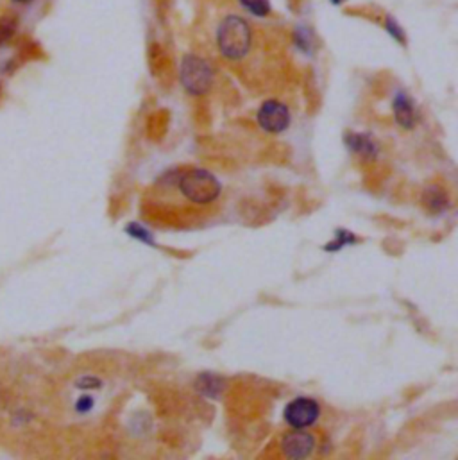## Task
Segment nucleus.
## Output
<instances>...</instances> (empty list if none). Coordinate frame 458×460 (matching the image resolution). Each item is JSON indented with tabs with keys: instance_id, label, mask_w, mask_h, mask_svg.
<instances>
[{
	"instance_id": "nucleus-14",
	"label": "nucleus",
	"mask_w": 458,
	"mask_h": 460,
	"mask_svg": "<svg viewBox=\"0 0 458 460\" xmlns=\"http://www.w3.org/2000/svg\"><path fill=\"white\" fill-rule=\"evenodd\" d=\"M355 242H356V237L353 233H349L348 230H336L335 240H331L328 245H324V251H329V252L340 251L344 245H351L355 244Z\"/></svg>"
},
{
	"instance_id": "nucleus-11",
	"label": "nucleus",
	"mask_w": 458,
	"mask_h": 460,
	"mask_svg": "<svg viewBox=\"0 0 458 460\" xmlns=\"http://www.w3.org/2000/svg\"><path fill=\"white\" fill-rule=\"evenodd\" d=\"M294 43L301 53L311 54L314 53V33L307 26H297L294 29Z\"/></svg>"
},
{
	"instance_id": "nucleus-6",
	"label": "nucleus",
	"mask_w": 458,
	"mask_h": 460,
	"mask_svg": "<svg viewBox=\"0 0 458 460\" xmlns=\"http://www.w3.org/2000/svg\"><path fill=\"white\" fill-rule=\"evenodd\" d=\"M281 448L290 459H307L315 449V437L304 430H294L284 435Z\"/></svg>"
},
{
	"instance_id": "nucleus-17",
	"label": "nucleus",
	"mask_w": 458,
	"mask_h": 460,
	"mask_svg": "<svg viewBox=\"0 0 458 460\" xmlns=\"http://www.w3.org/2000/svg\"><path fill=\"white\" fill-rule=\"evenodd\" d=\"M93 408V397L92 396H82L79 397L78 403H75V410L79 414H88Z\"/></svg>"
},
{
	"instance_id": "nucleus-19",
	"label": "nucleus",
	"mask_w": 458,
	"mask_h": 460,
	"mask_svg": "<svg viewBox=\"0 0 458 460\" xmlns=\"http://www.w3.org/2000/svg\"><path fill=\"white\" fill-rule=\"evenodd\" d=\"M18 2H27V0H18Z\"/></svg>"
},
{
	"instance_id": "nucleus-7",
	"label": "nucleus",
	"mask_w": 458,
	"mask_h": 460,
	"mask_svg": "<svg viewBox=\"0 0 458 460\" xmlns=\"http://www.w3.org/2000/svg\"><path fill=\"white\" fill-rule=\"evenodd\" d=\"M392 112H394V119L398 126H401L403 129H414L415 122H417V113H415L414 100L410 99L408 93H395L394 100H392Z\"/></svg>"
},
{
	"instance_id": "nucleus-2",
	"label": "nucleus",
	"mask_w": 458,
	"mask_h": 460,
	"mask_svg": "<svg viewBox=\"0 0 458 460\" xmlns=\"http://www.w3.org/2000/svg\"><path fill=\"white\" fill-rule=\"evenodd\" d=\"M176 185L185 199L201 206L215 203L222 190L220 181L204 169H188L179 172L176 174Z\"/></svg>"
},
{
	"instance_id": "nucleus-8",
	"label": "nucleus",
	"mask_w": 458,
	"mask_h": 460,
	"mask_svg": "<svg viewBox=\"0 0 458 460\" xmlns=\"http://www.w3.org/2000/svg\"><path fill=\"white\" fill-rule=\"evenodd\" d=\"M346 145H348L355 154L367 158V160H373V158L378 156V144L373 140L371 134L349 133L348 137H346Z\"/></svg>"
},
{
	"instance_id": "nucleus-13",
	"label": "nucleus",
	"mask_w": 458,
	"mask_h": 460,
	"mask_svg": "<svg viewBox=\"0 0 458 460\" xmlns=\"http://www.w3.org/2000/svg\"><path fill=\"white\" fill-rule=\"evenodd\" d=\"M383 27L385 31H387L388 36L392 38V40L398 41L399 45H407V34H405V29L398 23V20L394 18V16H385L383 20Z\"/></svg>"
},
{
	"instance_id": "nucleus-4",
	"label": "nucleus",
	"mask_w": 458,
	"mask_h": 460,
	"mask_svg": "<svg viewBox=\"0 0 458 460\" xmlns=\"http://www.w3.org/2000/svg\"><path fill=\"white\" fill-rule=\"evenodd\" d=\"M284 421L294 430H304V428L315 424L321 416V407L311 397H296L284 407Z\"/></svg>"
},
{
	"instance_id": "nucleus-5",
	"label": "nucleus",
	"mask_w": 458,
	"mask_h": 460,
	"mask_svg": "<svg viewBox=\"0 0 458 460\" xmlns=\"http://www.w3.org/2000/svg\"><path fill=\"white\" fill-rule=\"evenodd\" d=\"M256 120L265 133L277 134L289 129L292 115H290V109L279 100H265L262 108L258 109Z\"/></svg>"
},
{
	"instance_id": "nucleus-12",
	"label": "nucleus",
	"mask_w": 458,
	"mask_h": 460,
	"mask_svg": "<svg viewBox=\"0 0 458 460\" xmlns=\"http://www.w3.org/2000/svg\"><path fill=\"white\" fill-rule=\"evenodd\" d=\"M238 4H240L249 15L255 16V18H267V16L270 15V11H272L270 0H238Z\"/></svg>"
},
{
	"instance_id": "nucleus-10",
	"label": "nucleus",
	"mask_w": 458,
	"mask_h": 460,
	"mask_svg": "<svg viewBox=\"0 0 458 460\" xmlns=\"http://www.w3.org/2000/svg\"><path fill=\"white\" fill-rule=\"evenodd\" d=\"M222 389H224V382H222V378H218V376L215 375H210V373L201 375L199 380H197V390L208 397H218L220 396Z\"/></svg>"
},
{
	"instance_id": "nucleus-9",
	"label": "nucleus",
	"mask_w": 458,
	"mask_h": 460,
	"mask_svg": "<svg viewBox=\"0 0 458 460\" xmlns=\"http://www.w3.org/2000/svg\"><path fill=\"white\" fill-rule=\"evenodd\" d=\"M425 204L428 206L430 212L440 213L446 212L449 208V197H447L446 190H442L440 186H430L425 192Z\"/></svg>"
},
{
	"instance_id": "nucleus-16",
	"label": "nucleus",
	"mask_w": 458,
	"mask_h": 460,
	"mask_svg": "<svg viewBox=\"0 0 458 460\" xmlns=\"http://www.w3.org/2000/svg\"><path fill=\"white\" fill-rule=\"evenodd\" d=\"M102 385V382H100L99 378H95V376H81V378L75 382V387L78 389H99V387Z\"/></svg>"
},
{
	"instance_id": "nucleus-18",
	"label": "nucleus",
	"mask_w": 458,
	"mask_h": 460,
	"mask_svg": "<svg viewBox=\"0 0 458 460\" xmlns=\"http://www.w3.org/2000/svg\"><path fill=\"white\" fill-rule=\"evenodd\" d=\"M329 4H333V6H342L344 2H346V0H328Z\"/></svg>"
},
{
	"instance_id": "nucleus-15",
	"label": "nucleus",
	"mask_w": 458,
	"mask_h": 460,
	"mask_svg": "<svg viewBox=\"0 0 458 460\" xmlns=\"http://www.w3.org/2000/svg\"><path fill=\"white\" fill-rule=\"evenodd\" d=\"M127 235H131L133 238H137V240L144 242V244H149V245H154V237H152L151 231L147 230V228L140 226V224L133 223L127 226Z\"/></svg>"
},
{
	"instance_id": "nucleus-3",
	"label": "nucleus",
	"mask_w": 458,
	"mask_h": 460,
	"mask_svg": "<svg viewBox=\"0 0 458 460\" xmlns=\"http://www.w3.org/2000/svg\"><path fill=\"white\" fill-rule=\"evenodd\" d=\"M181 85L190 95H204L211 90L215 81V72L211 65L196 54H188L183 58L179 68Z\"/></svg>"
},
{
	"instance_id": "nucleus-1",
	"label": "nucleus",
	"mask_w": 458,
	"mask_h": 460,
	"mask_svg": "<svg viewBox=\"0 0 458 460\" xmlns=\"http://www.w3.org/2000/svg\"><path fill=\"white\" fill-rule=\"evenodd\" d=\"M217 47L229 61H240L252 47V29L245 18L229 15L217 27Z\"/></svg>"
}]
</instances>
